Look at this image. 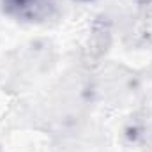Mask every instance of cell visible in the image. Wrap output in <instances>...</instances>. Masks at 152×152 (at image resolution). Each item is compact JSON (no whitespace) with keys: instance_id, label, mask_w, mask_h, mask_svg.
Masks as SVG:
<instances>
[{"instance_id":"1","label":"cell","mask_w":152,"mask_h":152,"mask_svg":"<svg viewBox=\"0 0 152 152\" xmlns=\"http://www.w3.org/2000/svg\"><path fill=\"white\" fill-rule=\"evenodd\" d=\"M7 14L28 21V23H44L57 14L55 0H2Z\"/></svg>"},{"instance_id":"2","label":"cell","mask_w":152,"mask_h":152,"mask_svg":"<svg viewBox=\"0 0 152 152\" xmlns=\"http://www.w3.org/2000/svg\"><path fill=\"white\" fill-rule=\"evenodd\" d=\"M138 5H151L152 4V0H134Z\"/></svg>"},{"instance_id":"3","label":"cell","mask_w":152,"mask_h":152,"mask_svg":"<svg viewBox=\"0 0 152 152\" xmlns=\"http://www.w3.org/2000/svg\"><path fill=\"white\" fill-rule=\"evenodd\" d=\"M75 2H90V0H75Z\"/></svg>"}]
</instances>
